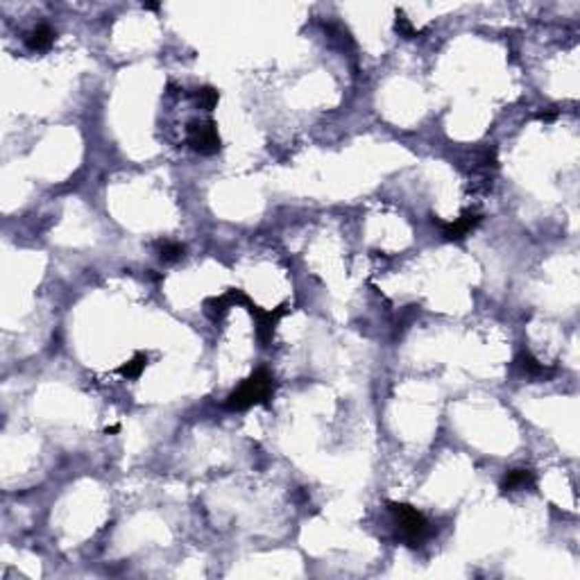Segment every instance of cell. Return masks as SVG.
I'll use <instances>...</instances> for the list:
<instances>
[{
  "label": "cell",
  "instance_id": "obj_1",
  "mask_svg": "<svg viewBox=\"0 0 580 580\" xmlns=\"http://www.w3.org/2000/svg\"><path fill=\"white\" fill-rule=\"evenodd\" d=\"M277 381L268 369H257L252 372L238 388L225 399L227 411H247L252 406H268L275 397Z\"/></svg>",
  "mask_w": 580,
  "mask_h": 580
},
{
  "label": "cell",
  "instance_id": "obj_2",
  "mask_svg": "<svg viewBox=\"0 0 580 580\" xmlns=\"http://www.w3.org/2000/svg\"><path fill=\"white\" fill-rule=\"evenodd\" d=\"M388 510L394 515V519H397L401 528V535H404V539L411 546H417L429 535V522L417 508L408 504H399V501H390Z\"/></svg>",
  "mask_w": 580,
  "mask_h": 580
},
{
  "label": "cell",
  "instance_id": "obj_3",
  "mask_svg": "<svg viewBox=\"0 0 580 580\" xmlns=\"http://www.w3.org/2000/svg\"><path fill=\"white\" fill-rule=\"evenodd\" d=\"M186 141L200 154H215L220 150L218 125L213 120H193L186 127Z\"/></svg>",
  "mask_w": 580,
  "mask_h": 580
},
{
  "label": "cell",
  "instance_id": "obj_4",
  "mask_svg": "<svg viewBox=\"0 0 580 580\" xmlns=\"http://www.w3.org/2000/svg\"><path fill=\"white\" fill-rule=\"evenodd\" d=\"M245 306H247V311L252 313V318H257V334H259V340L263 343V347H268L270 343H272V336H275V329H277V324H279V320L283 318L286 313H288V308L286 306H279V308H272V311H263V308H259L257 304H252L250 299L245 301Z\"/></svg>",
  "mask_w": 580,
  "mask_h": 580
},
{
  "label": "cell",
  "instance_id": "obj_5",
  "mask_svg": "<svg viewBox=\"0 0 580 580\" xmlns=\"http://www.w3.org/2000/svg\"><path fill=\"white\" fill-rule=\"evenodd\" d=\"M433 222H438L440 229H442L444 241H462V238H465L467 234H471V231L478 227L481 215H478L476 211H465L458 220H453V222H442V220H436V218H433Z\"/></svg>",
  "mask_w": 580,
  "mask_h": 580
},
{
  "label": "cell",
  "instance_id": "obj_6",
  "mask_svg": "<svg viewBox=\"0 0 580 580\" xmlns=\"http://www.w3.org/2000/svg\"><path fill=\"white\" fill-rule=\"evenodd\" d=\"M245 301H247V297L243 295L241 290H229L227 295L204 299V311H206V315L213 322H222V318H225V315L229 313V308H234L236 304L245 306Z\"/></svg>",
  "mask_w": 580,
  "mask_h": 580
},
{
  "label": "cell",
  "instance_id": "obj_7",
  "mask_svg": "<svg viewBox=\"0 0 580 580\" xmlns=\"http://www.w3.org/2000/svg\"><path fill=\"white\" fill-rule=\"evenodd\" d=\"M535 485V474H533L530 469H510L508 474L504 476V481H501V492L508 494V492H517V490H526V487H533Z\"/></svg>",
  "mask_w": 580,
  "mask_h": 580
},
{
  "label": "cell",
  "instance_id": "obj_8",
  "mask_svg": "<svg viewBox=\"0 0 580 580\" xmlns=\"http://www.w3.org/2000/svg\"><path fill=\"white\" fill-rule=\"evenodd\" d=\"M55 39H57V32H55V30H52L50 25H36L32 32L28 34L25 43H28L30 50H34V52H45V50L52 48Z\"/></svg>",
  "mask_w": 580,
  "mask_h": 580
},
{
  "label": "cell",
  "instance_id": "obj_9",
  "mask_svg": "<svg viewBox=\"0 0 580 580\" xmlns=\"http://www.w3.org/2000/svg\"><path fill=\"white\" fill-rule=\"evenodd\" d=\"M517 363H519V367L524 369L526 374H530V376H546V374L553 372L551 367H546L544 363H539L528 350L519 352V356H517Z\"/></svg>",
  "mask_w": 580,
  "mask_h": 580
},
{
  "label": "cell",
  "instance_id": "obj_10",
  "mask_svg": "<svg viewBox=\"0 0 580 580\" xmlns=\"http://www.w3.org/2000/svg\"><path fill=\"white\" fill-rule=\"evenodd\" d=\"M145 365H148V356L138 352V354L131 356L127 363H122V365L118 367V374L122 378H129V381H131V378H138V376L143 374Z\"/></svg>",
  "mask_w": 580,
  "mask_h": 580
},
{
  "label": "cell",
  "instance_id": "obj_11",
  "mask_svg": "<svg viewBox=\"0 0 580 580\" xmlns=\"http://www.w3.org/2000/svg\"><path fill=\"white\" fill-rule=\"evenodd\" d=\"M184 252H186V247H184L182 243H175V241L159 243V257H161V261H166V263L180 261L184 257Z\"/></svg>",
  "mask_w": 580,
  "mask_h": 580
},
{
  "label": "cell",
  "instance_id": "obj_12",
  "mask_svg": "<svg viewBox=\"0 0 580 580\" xmlns=\"http://www.w3.org/2000/svg\"><path fill=\"white\" fill-rule=\"evenodd\" d=\"M195 100H197V105L202 107V109L213 111L215 105H218V100H220V94L215 89H211V87H202V89L195 91Z\"/></svg>",
  "mask_w": 580,
  "mask_h": 580
},
{
  "label": "cell",
  "instance_id": "obj_13",
  "mask_svg": "<svg viewBox=\"0 0 580 580\" xmlns=\"http://www.w3.org/2000/svg\"><path fill=\"white\" fill-rule=\"evenodd\" d=\"M394 30H397L399 36H404V39H417V36H420V30L413 25L411 19H408L401 10H397V21H394Z\"/></svg>",
  "mask_w": 580,
  "mask_h": 580
},
{
  "label": "cell",
  "instance_id": "obj_14",
  "mask_svg": "<svg viewBox=\"0 0 580 580\" xmlns=\"http://www.w3.org/2000/svg\"><path fill=\"white\" fill-rule=\"evenodd\" d=\"M555 116H558V114H555V111H548V114H539V120H546V122H548V120H555Z\"/></svg>",
  "mask_w": 580,
  "mask_h": 580
},
{
  "label": "cell",
  "instance_id": "obj_15",
  "mask_svg": "<svg viewBox=\"0 0 580 580\" xmlns=\"http://www.w3.org/2000/svg\"><path fill=\"white\" fill-rule=\"evenodd\" d=\"M159 3H143V10H150V12H157L159 10Z\"/></svg>",
  "mask_w": 580,
  "mask_h": 580
},
{
  "label": "cell",
  "instance_id": "obj_16",
  "mask_svg": "<svg viewBox=\"0 0 580 580\" xmlns=\"http://www.w3.org/2000/svg\"><path fill=\"white\" fill-rule=\"evenodd\" d=\"M118 431H120V427H118V424H116V427H107V429H105V433H107V436H109V433H118Z\"/></svg>",
  "mask_w": 580,
  "mask_h": 580
}]
</instances>
